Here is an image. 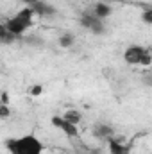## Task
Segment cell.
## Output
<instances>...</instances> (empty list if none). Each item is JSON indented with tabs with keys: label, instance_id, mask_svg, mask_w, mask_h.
<instances>
[{
	"label": "cell",
	"instance_id": "cell-1",
	"mask_svg": "<svg viewBox=\"0 0 152 154\" xmlns=\"http://www.w3.org/2000/svg\"><path fill=\"white\" fill-rule=\"evenodd\" d=\"M34 16H36V9L34 7H23L18 13H14L11 18H7L4 22V27L13 38H20L22 34H25L32 27Z\"/></svg>",
	"mask_w": 152,
	"mask_h": 154
},
{
	"label": "cell",
	"instance_id": "cell-2",
	"mask_svg": "<svg viewBox=\"0 0 152 154\" xmlns=\"http://www.w3.org/2000/svg\"><path fill=\"white\" fill-rule=\"evenodd\" d=\"M9 154H43V142L34 134H22L5 142Z\"/></svg>",
	"mask_w": 152,
	"mask_h": 154
},
{
	"label": "cell",
	"instance_id": "cell-3",
	"mask_svg": "<svg viewBox=\"0 0 152 154\" xmlns=\"http://www.w3.org/2000/svg\"><path fill=\"white\" fill-rule=\"evenodd\" d=\"M123 59L131 66H149L152 61L150 50L141 45H129L123 50Z\"/></svg>",
	"mask_w": 152,
	"mask_h": 154
},
{
	"label": "cell",
	"instance_id": "cell-4",
	"mask_svg": "<svg viewBox=\"0 0 152 154\" xmlns=\"http://www.w3.org/2000/svg\"><path fill=\"white\" fill-rule=\"evenodd\" d=\"M81 25H82L84 29H88L90 32L97 34V36H102V34L106 32V20H100V18L93 16L90 11L81 16Z\"/></svg>",
	"mask_w": 152,
	"mask_h": 154
},
{
	"label": "cell",
	"instance_id": "cell-5",
	"mask_svg": "<svg viewBox=\"0 0 152 154\" xmlns=\"http://www.w3.org/2000/svg\"><path fill=\"white\" fill-rule=\"evenodd\" d=\"M52 124L57 127V129H61L63 133H66L68 136H77V125L75 124H72V122H68V120H65L63 116H54L52 118Z\"/></svg>",
	"mask_w": 152,
	"mask_h": 154
},
{
	"label": "cell",
	"instance_id": "cell-6",
	"mask_svg": "<svg viewBox=\"0 0 152 154\" xmlns=\"http://www.w3.org/2000/svg\"><path fill=\"white\" fill-rule=\"evenodd\" d=\"M114 134L113 127L109 124H104V122H99L93 125V136L100 138V140H111Z\"/></svg>",
	"mask_w": 152,
	"mask_h": 154
},
{
	"label": "cell",
	"instance_id": "cell-7",
	"mask_svg": "<svg viewBox=\"0 0 152 154\" xmlns=\"http://www.w3.org/2000/svg\"><path fill=\"white\" fill-rule=\"evenodd\" d=\"M93 16H97V18H100V20H106V18H109L111 16V13H113V9H111V5H108V4H104V2H97L93 7H91V11H90Z\"/></svg>",
	"mask_w": 152,
	"mask_h": 154
},
{
	"label": "cell",
	"instance_id": "cell-8",
	"mask_svg": "<svg viewBox=\"0 0 152 154\" xmlns=\"http://www.w3.org/2000/svg\"><path fill=\"white\" fill-rule=\"evenodd\" d=\"M57 43H59V47L61 48H70V47H74V43H75V34L74 32H63L59 39H57Z\"/></svg>",
	"mask_w": 152,
	"mask_h": 154
},
{
	"label": "cell",
	"instance_id": "cell-9",
	"mask_svg": "<svg viewBox=\"0 0 152 154\" xmlns=\"http://www.w3.org/2000/svg\"><path fill=\"white\" fill-rule=\"evenodd\" d=\"M109 151H111V154H129V151L127 149H123V145H120V143H116L113 138L109 140Z\"/></svg>",
	"mask_w": 152,
	"mask_h": 154
},
{
	"label": "cell",
	"instance_id": "cell-10",
	"mask_svg": "<svg viewBox=\"0 0 152 154\" xmlns=\"http://www.w3.org/2000/svg\"><path fill=\"white\" fill-rule=\"evenodd\" d=\"M63 118L65 120H68V122H72V124H79V120H81V115L77 113V111H66L65 115H63Z\"/></svg>",
	"mask_w": 152,
	"mask_h": 154
},
{
	"label": "cell",
	"instance_id": "cell-11",
	"mask_svg": "<svg viewBox=\"0 0 152 154\" xmlns=\"http://www.w3.org/2000/svg\"><path fill=\"white\" fill-rule=\"evenodd\" d=\"M141 20H143L147 25H149V23H152V9H150V7H147V9L141 13Z\"/></svg>",
	"mask_w": 152,
	"mask_h": 154
},
{
	"label": "cell",
	"instance_id": "cell-12",
	"mask_svg": "<svg viewBox=\"0 0 152 154\" xmlns=\"http://www.w3.org/2000/svg\"><path fill=\"white\" fill-rule=\"evenodd\" d=\"M41 90H43L41 86H34V88H31V95H39Z\"/></svg>",
	"mask_w": 152,
	"mask_h": 154
}]
</instances>
